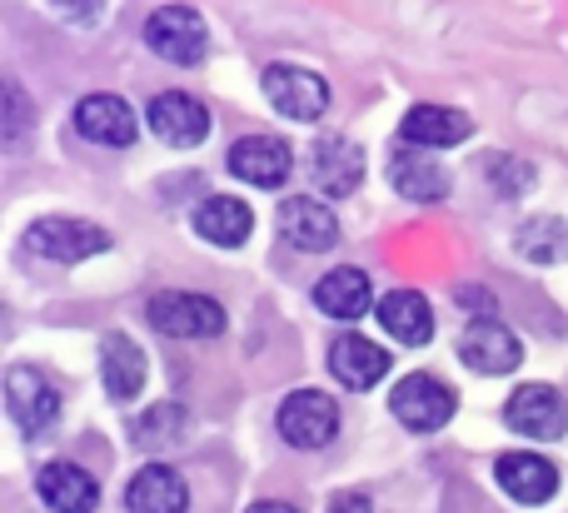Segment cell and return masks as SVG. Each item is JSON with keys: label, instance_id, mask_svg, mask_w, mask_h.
<instances>
[{"label": "cell", "instance_id": "10", "mask_svg": "<svg viewBox=\"0 0 568 513\" xmlns=\"http://www.w3.org/2000/svg\"><path fill=\"white\" fill-rule=\"evenodd\" d=\"M290 170H294V155L275 135H245L230 145V175L255 189H280L290 179Z\"/></svg>", "mask_w": 568, "mask_h": 513}, {"label": "cell", "instance_id": "27", "mask_svg": "<svg viewBox=\"0 0 568 513\" xmlns=\"http://www.w3.org/2000/svg\"><path fill=\"white\" fill-rule=\"evenodd\" d=\"M489 175H494V185H499V195H509V199H519L524 189L534 185V170L519 165L514 155H494L489 160Z\"/></svg>", "mask_w": 568, "mask_h": 513}, {"label": "cell", "instance_id": "21", "mask_svg": "<svg viewBox=\"0 0 568 513\" xmlns=\"http://www.w3.org/2000/svg\"><path fill=\"white\" fill-rule=\"evenodd\" d=\"M125 509L130 513H185L190 509V489L170 464H145L135 479H130Z\"/></svg>", "mask_w": 568, "mask_h": 513}, {"label": "cell", "instance_id": "29", "mask_svg": "<svg viewBox=\"0 0 568 513\" xmlns=\"http://www.w3.org/2000/svg\"><path fill=\"white\" fill-rule=\"evenodd\" d=\"M329 513H374V504H369V494H359V489H344V494H334Z\"/></svg>", "mask_w": 568, "mask_h": 513}, {"label": "cell", "instance_id": "24", "mask_svg": "<svg viewBox=\"0 0 568 513\" xmlns=\"http://www.w3.org/2000/svg\"><path fill=\"white\" fill-rule=\"evenodd\" d=\"M195 229L220 249H240L255 229V209L245 199H230V195H210L205 205L195 209Z\"/></svg>", "mask_w": 568, "mask_h": 513}, {"label": "cell", "instance_id": "5", "mask_svg": "<svg viewBox=\"0 0 568 513\" xmlns=\"http://www.w3.org/2000/svg\"><path fill=\"white\" fill-rule=\"evenodd\" d=\"M339 434V404L320 389H294L280 404V439L290 449H324Z\"/></svg>", "mask_w": 568, "mask_h": 513}, {"label": "cell", "instance_id": "3", "mask_svg": "<svg viewBox=\"0 0 568 513\" xmlns=\"http://www.w3.org/2000/svg\"><path fill=\"white\" fill-rule=\"evenodd\" d=\"M6 409H10V419H16L20 434L40 439L60 419V389L50 384L40 369L10 365L6 369Z\"/></svg>", "mask_w": 568, "mask_h": 513}, {"label": "cell", "instance_id": "16", "mask_svg": "<svg viewBox=\"0 0 568 513\" xmlns=\"http://www.w3.org/2000/svg\"><path fill=\"white\" fill-rule=\"evenodd\" d=\"M75 130L85 140H95V145H105V150H125L130 140H135L140 120L120 95H85L75 105Z\"/></svg>", "mask_w": 568, "mask_h": 513}, {"label": "cell", "instance_id": "9", "mask_svg": "<svg viewBox=\"0 0 568 513\" xmlns=\"http://www.w3.org/2000/svg\"><path fill=\"white\" fill-rule=\"evenodd\" d=\"M265 100L290 120H320L329 110V85H324V75H314L304 65H270Z\"/></svg>", "mask_w": 568, "mask_h": 513}, {"label": "cell", "instance_id": "1", "mask_svg": "<svg viewBox=\"0 0 568 513\" xmlns=\"http://www.w3.org/2000/svg\"><path fill=\"white\" fill-rule=\"evenodd\" d=\"M150 325L170 339H215L225 335V305L210 295H185V289H165L150 299Z\"/></svg>", "mask_w": 568, "mask_h": 513}, {"label": "cell", "instance_id": "17", "mask_svg": "<svg viewBox=\"0 0 568 513\" xmlns=\"http://www.w3.org/2000/svg\"><path fill=\"white\" fill-rule=\"evenodd\" d=\"M36 489H40V504L50 513H95L100 504V484L80 464H65V459L40 469Z\"/></svg>", "mask_w": 568, "mask_h": 513}, {"label": "cell", "instance_id": "7", "mask_svg": "<svg viewBox=\"0 0 568 513\" xmlns=\"http://www.w3.org/2000/svg\"><path fill=\"white\" fill-rule=\"evenodd\" d=\"M30 249L55 265H80L90 255H105L110 249V229L90 225V219H70V215H50L30 225Z\"/></svg>", "mask_w": 568, "mask_h": 513}, {"label": "cell", "instance_id": "30", "mask_svg": "<svg viewBox=\"0 0 568 513\" xmlns=\"http://www.w3.org/2000/svg\"><path fill=\"white\" fill-rule=\"evenodd\" d=\"M245 513H300L294 504H280V499H265V504H250Z\"/></svg>", "mask_w": 568, "mask_h": 513}, {"label": "cell", "instance_id": "25", "mask_svg": "<svg viewBox=\"0 0 568 513\" xmlns=\"http://www.w3.org/2000/svg\"><path fill=\"white\" fill-rule=\"evenodd\" d=\"M130 439H135L140 449H180L190 439V414L180 404H155V409H145V414L130 424Z\"/></svg>", "mask_w": 568, "mask_h": 513}, {"label": "cell", "instance_id": "15", "mask_svg": "<svg viewBox=\"0 0 568 513\" xmlns=\"http://www.w3.org/2000/svg\"><path fill=\"white\" fill-rule=\"evenodd\" d=\"M474 135V120L454 105H414L399 125V140L414 150H449Z\"/></svg>", "mask_w": 568, "mask_h": 513}, {"label": "cell", "instance_id": "19", "mask_svg": "<svg viewBox=\"0 0 568 513\" xmlns=\"http://www.w3.org/2000/svg\"><path fill=\"white\" fill-rule=\"evenodd\" d=\"M374 315H379L384 335L399 339V345H409V349L434 339V309L419 289H389V295L374 305Z\"/></svg>", "mask_w": 568, "mask_h": 513}, {"label": "cell", "instance_id": "2", "mask_svg": "<svg viewBox=\"0 0 568 513\" xmlns=\"http://www.w3.org/2000/svg\"><path fill=\"white\" fill-rule=\"evenodd\" d=\"M145 45L155 50L170 65H200L210 45V30L200 20V10L190 6H160L155 16L145 20Z\"/></svg>", "mask_w": 568, "mask_h": 513}, {"label": "cell", "instance_id": "11", "mask_svg": "<svg viewBox=\"0 0 568 513\" xmlns=\"http://www.w3.org/2000/svg\"><path fill=\"white\" fill-rule=\"evenodd\" d=\"M280 235L290 239L300 255H320V249H334L339 245V219L324 199H310V195H290L280 205Z\"/></svg>", "mask_w": 568, "mask_h": 513}, {"label": "cell", "instance_id": "13", "mask_svg": "<svg viewBox=\"0 0 568 513\" xmlns=\"http://www.w3.org/2000/svg\"><path fill=\"white\" fill-rule=\"evenodd\" d=\"M459 359L474 375H509V369H519L524 349L499 319H474L459 335Z\"/></svg>", "mask_w": 568, "mask_h": 513}, {"label": "cell", "instance_id": "20", "mask_svg": "<svg viewBox=\"0 0 568 513\" xmlns=\"http://www.w3.org/2000/svg\"><path fill=\"white\" fill-rule=\"evenodd\" d=\"M314 305H320L329 319H364L369 315V305H379V299H374V285H369L364 269L339 265V269H329V275L314 285Z\"/></svg>", "mask_w": 568, "mask_h": 513}, {"label": "cell", "instance_id": "23", "mask_svg": "<svg viewBox=\"0 0 568 513\" xmlns=\"http://www.w3.org/2000/svg\"><path fill=\"white\" fill-rule=\"evenodd\" d=\"M145 349L135 345L130 335H105L100 339V379H105L110 399H135L145 389Z\"/></svg>", "mask_w": 568, "mask_h": 513}, {"label": "cell", "instance_id": "18", "mask_svg": "<svg viewBox=\"0 0 568 513\" xmlns=\"http://www.w3.org/2000/svg\"><path fill=\"white\" fill-rule=\"evenodd\" d=\"M329 375L339 379L344 389H374L389 375V355L364 335H339L329 345Z\"/></svg>", "mask_w": 568, "mask_h": 513}, {"label": "cell", "instance_id": "26", "mask_svg": "<svg viewBox=\"0 0 568 513\" xmlns=\"http://www.w3.org/2000/svg\"><path fill=\"white\" fill-rule=\"evenodd\" d=\"M514 249L524 259H534V265H554V259H568V229L559 219H529L514 235Z\"/></svg>", "mask_w": 568, "mask_h": 513}, {"label": "cell", "instance_id": "8", "mask_svg": "<svg viewBox=\"0 0 568 513\" xmlns=\"http://www.w3.org/2000/svg\"><path fill=\"white\" fill-rule=\"evenodd\" d=\"M150 130H155L160 145L170 150H195L210 140V110L200 105L195 95H185V90H165V95L150 100L145 110Z\"/></svg>", "mask_w": 568, "mask_h": 513}, {"label": "cell", "instance_id": "4", "mask_svg": "<svg viewBox=\"0 0 568 513\" xmlns=\"http://www.w3.org/2000/svg\"><path fill=\"white\" fill-rule=\"evenodd\" d=\"M389 409H394V419H399L404 429H414V434H434V429H444L454 419L459 394H454L444 379H434V375H409V379H399Z\"/></svg>", "mask_w": 568, "mask_h": 513}, {"label": "cell", "instance_id": "6", "mask_svg": "<svg viewBox=\"0 0 568 513\" xmlns=\"http://www.w3.org/2000/svg\"><path fill=\"white\" fill-rule=\"evenodd\" d=\"M504 424L524 439H539V444H554L568 429V399L549 384H519L504 404Z\"/></svg>", "mask_w": 568, "mask_h": 513}, {"label": "cell", "instance_id": "22", "mask_svg": "<svg viewBox=\"0 0 568 513\" xmlns=\"http://www.w3.org/2000/svg\"><path fill=\"white\" fill-rule=\"evenodd\" d=\"M389 185L399 189L404 199H414V205H439L454 179L439 160L419 155V150H399V155L389 160Z\"/></svg>", "mask_w": 568, "mask_h": 513}, {"label": "cell", "instance_id": "28", "mask_svg": "<svg viewBox=\"0 0 568 513\" xmlns=\"http://www.w3.org/2000/svg\"><path fill=\"white\" fill-rule=\"evenodd\" d=\"M6 100H10V125H6V140L16 145L20 130H26V95H20V85H6Z\"/></svg>", "mask_w": 568, "mask_h": 513}, {"label": "cell", "instance_id": "14", "mask_svg": "<svg viewBox=\"0 0 568 513\" xmlns=\"http://www.w3.org/2000/svg\"><path fill=\"white\" fill-rule=\"evenodd\" d=\"M494 479H499V489L514 499V504H549V499L559 494V469H554L544 454H524V449L499 454Z\"/></svg>", "mask_w": 568, "mask_h": 513}, {"label": "cell", "instance_id": "12", "mask_svg": "<svg viewBox=\"0 0 568 513\" xmlns=\"http://www.w3.org/2000/svg\"><path fill=\"white\" fill-rule=\"evenodd\" d=\"M310 175H314V185H320V195H329V199L354 195L359 179H364V150L354 145V140H344V135L314 140Z\"/></svg>", "mask_w": 568, "mask_h": 513}]
</instances>
